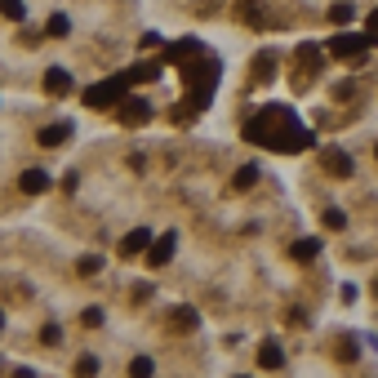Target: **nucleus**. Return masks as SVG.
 Listing matches in <instances>:
<instances>
[{"label":"nucleus","mask_w":378,"mask_h":378,"mask_svg":"<svg viewBox=\"0 0 378 378\" xmlns=\"http://www.w3.org/2000/svg\"><path fill=\"white\" fill-rule=\"evenodd\" d=\"M245 138L258 147H276V151H298L311 143V134L298 125V116L289 107H267L245 125Z\"/></svg>","instance_id":"f257e3e1"},{"label":"nucleus","mask_w":378,"mask_h":378,"mask_svg":"<svg viewBox=\"0 0 378 378\" xmlns=\"http://www.w3.org/2000/svg\"><path fill=\"white\" fill-rule=\"evenodd\" d=\"M129 80L134 76H111V80H102V85H93V89H85V107H120L125 102V89H129Z\"/></svg>","instance_id":"f03ea898"},{"label":"nucleus","mask_w":378,"mask_h":378,"mask_svg":"<svg viewBox=\"0 0 378 378\" xmlns=\"http://www.w3.org/2000/svg\"><path fill=\"white\" fill-rule=\"evenodd\" d=\"M374 41H378V36H352V32H343V36L329 41V54H334V58H361Z\"/></svg>","instance_id":"7ed1b4c3"},{"label":"nucleus","mask_w":378,"mask_h":378,"mask_svg":"<svg viewBox=\"0 0 378 378\" xmlns=\"http://www.w3.org/2000/svg\"><path fill=\"white\" fill-rule=\"evenodd\" d=\"M147 120H151V102H143V98L120 102V125H147Z\"/></svg>","instance_id":"20e7f679"},{"label":"nucleus","mask_w":378,"mask_h":378,"mask_svg":"<svg viewBox=\"0 0 378 378\" xmlns=\"http://www.w3.org/2000/svg\"><path fill=\"white\" fill-rule=\"evenodd\" d=\"M174 245H178V236H174V232H165V236H160V241L147 249V263H151V267H165V263L174 258Z\"/></svg>","instance_id":"39448f33"},{"label":"nucleus","mask_w":378,"mask_h":378,"mask_svg":"<svg viewBox=\"0 0 378 378\" xmlns=\"http://www.w3.org/2000/svg\"><path fill=\"white\" fill-rule=\"evenodd\" d=\"M45 93H54V98H67V93H71V76L63 71V67H49V71H45Z\"/></svg>","instance_id":"423d86ee"},{"label":"nucleus","mask_w":378,"mask_h":378,"mask_svg":"<svg viewBox=\"0 0 378 378\" xmlns=\"http://www.w3.org/2000/svg\"><path fill=\"white\" fill-rule=\"evenodd\" d=\"M320 165H325V169H329V174H343V178H347V174H352V156H347V151H343V147H329V151H325V156H320Z\"/></svg>","instance_id":"0eeeda50"},{"label":"nucleus","mask_w":378,"mask_h":378,"mask_svg":"<svg viewBox=\"0 0 378 378\" xmlns=\"http://www.w3.org/2000/svg\"><path fill=\"white\" fill-rule=\"evenodd\" d=\"M147 245H151V236L143 232V227H134V232H129L125 241H120V258H134V254H143Z\"/></svg>","instance_id":"6e6552de"},{"label":"nucleus","mask_w":378,"mask_h":378,"mask_svg":"<svg viewBox=\"0 0 378 378\" xmlns=\"http://www.w3.org/2000/svg\"><path fill=\"white\" fill-rule=\"evenodd\" d=\"M18 187L32 192V196H41V192H49V174H45V169H27V174L18 178Z\"/></svg>","instance_id":"1a4fd4ad"},{"label":"nucleus","mask_w":378,"mask_h":378,"mask_svg":"<svg viewBox=\"0 0 378 378\" xmlns=\"http://www.w3.org/2000/svg\"><path fill=\"white\" fill-rule=\"evenodd\" d=\"M258 365H263V370H280V365H285V356H280V343H276V338H267V343L258 347Z\"/></svg>","instance_id":"9d476101"},{"label":"nucleus","mask_w":378,"mask_h":378,"mask_svg":"<svg viewBox=\"0 0 378 378\" xmlns=\"http://www.w3.org/2000/svg\"><path fill=\"white\" fill-rule=\"evenodd\" d=\"M67 138H71V125H67V120H63V125H45V129H41V147H63Z\"/></svg>","instance_id":"9b49d317"},{"label":"nucleus","mask_w":378,"mask_h":378,"mask_svg":"<svg viewBox=\"0 0 378 378\" xmlns=\"http://www.w3.org/2000/svg\"><path fill=\"white\" fill-rule=\"evenodd\" d=\"M174 329H178V334H192V329H196V311L192 307H178L174 311Z\"/></svg>","instance_id":"f8f14e48"},{"label":"nucleus","mask_w":378,"mask_h":378,"mask_svg":"<svg viewBox=\"0 0 378 378\" xmlns=\"http://www.w3.org/2000/svg\"><path fill=\"white\" fill-rule=\"evenodd\" d=\"M0 14H5L9 23H23V18H27V5H23V0H0Z\"/></svg>","instance_id":"ddd939ff"},{"label":"nucleus","mask_w":378,"mask_h":378,"mask_svg":"<svg viewBox=\"0 0 378 378\" xmlns=\"http://www.w3.org/2000/svg\"><path fill=\"white\" fill-rule=\"evenodd\" d=\"M320 254V241H294V258L298 263H311Z\"/></svg>","instance_id":"4468645a"},{"label":"nucleus","mask_w":378,"mask_h":378,"mask_svg":"<svg viewBox=\"0 0 378 378\" xmlns=\"http://www.w3.org/2000/svg\"><path fill=\"white\" fill-rule=\"evenodd\" d=\"M254 178H258V169H254V165H245V169H236L232 187H236V192H245V187H254Z\"/></svg>","instance_id":"2eb2a0df"},{"label":"nucleus","mask_w":378,"mask_h":378,"mask_svg":"<svg viewBox=\"0 0 378 378\" xmlns=\"http://www.w3.org/2000/svg\"><path fill=\"white\" fill-rule=\"evenodd\" d=\"M76 271H80V276H93V271H102V258H93V254H85V258L76 263Z\"/></svg>","instance_id":"dca6fc26"},{"label":"nucleus","mask_w":378,"mask_h":378,"mask_svg":"<svg viewBox=\"0 0 378 378\" xmlns=\"http://www.w3.org/2000/svg\"><path fill=\"white\" fill-rule=\"evenodd\" d=\"M325 227H329V232H343V227H347V214H343V210H325Z\"/></svg>","instance_id":"f3484780"},{"label":"nucleus","mask_w":378,"mask_h":378,"mask_svg":"<svg viewBox=\"0 0 378 378\" xmlns=\"http://www.w3.org/2000/svg\"><path fill=\"white\" fill-rule=\"evenodd\" d=\"M102 365H98V356H80V361H76V374H98Z\"/></svg>","instance_id":"a211bd4d"},{"label":"nucleus","mask_w":378,"mask_h":378,"mask_svg":"<svg viewBox=\"0 0 378 378\" xmlns=\"http://www.w3.org/2000/svg\"><path fill=\"white\" fill-rule=\"evenodd\" d=\"M329 18H334V23H352L356 9H352V5H334V9H329Z\"/></svg>","instance_id":"6ab92c4d"},{"label":"nucleus","mask_w":378,"mask_h":378,"mask_svg":"<svg viewBox=\"0 0 378 378\" xmlns=\"http://www.w3.org/2000/svg\"><path fill=\"white\" fill-rule=\"evenodd\" d=\"M129 76H134V80H156V76H160V71H156V67H151V63H138V67H134V71H129Z\"/></svg>","instance_id":"aec40b11"},{"label":"nucleus","mask_w":378,"mask_h":378,"mask_svg":"<svg viewBox=\"0 0 378 378\" xmlns=\"http://www.w3.org/2000/svg\"><path fill=\"white\" fill-rule=\"evenodd\" d=\"M41 343H49V347L63 343V329H58V325H45V329H41Z\"/></svg>","instance_id":"412c9836"},{"label":"nucleus","mask_w":378,"mask_h":378,"mask_svg":"<svg viewBox=\"0 0 378 378\" xmlns=\"http://www.w3.org/2000/svg\"><path fill=\"white\" fill-rule=\"evenodd\" d=\"M80 325L98 329V325H102V307H89V311H85V316H80Z\"/></svg>","instance_id":"4be33fe9"},{"label":"nucleus","mask_w":378,"mask_h":378,"mask_svg":"<svg viewBox=\"0 0 378 378\" xmlns=\"http://www.w3.org/2000/svg\"><path fill=\"white\" fill-rule=\"evenodd\" d=\"M151 370H156V365H151L147 356H138V361H129V374H138V378H143V374H151Z\"/></svg>","instance_id":"5701e85b"},{"label":"nucleus","mask_w":378,"mask_h":378,"mask_svg":"<svg viewBox=\"0 0 378 378\" xmlns=\"http://www.w3.org/2000/svg\"><path fill=\"white\" fill-rule=\"evenodd\" d=\"M49 36H67V18H63V14L49 18Z\"/></svg>","instance_id":"b1692460"},{"label":"nucleus","mask_w":378,"mask_h":378,"mask_svg":"<svg viewBox=\"0 0 378 378\" xmlns=\"http://www.w3.org/2000/svg\"><path fill=\"white\" fill-rule=\"evenodd\" d=\"M370 36H378V9H374V18H370Z\"/></svg>","instance_id":"393cba45"},{"label":"nucleus","mask_w":378,"mask_h":378,"mask_svg":"<svg viewBox=\"0 0 378 378\" xmlns=\"http://www.w3.org/2000/svg\"><path fill=\"white\" fill-rule=\"evenodd\" d=\"M0 329H5V316H0Z\"/></svg>","instance_id":"a878e982"},{"label":"nucleus","mask_w":378,"mask_h":378,"mask_svg":"<svg viewBox=\"0 0 378 378\" xmlns=\"http://www.w3.org/2000/svg\"><path fill=\"white\" fill-rule=\"evenodd\" d=\"M374 156H378V143H374Z\"/></svg>","instance_id":"bb28decb"}]
</instances>
